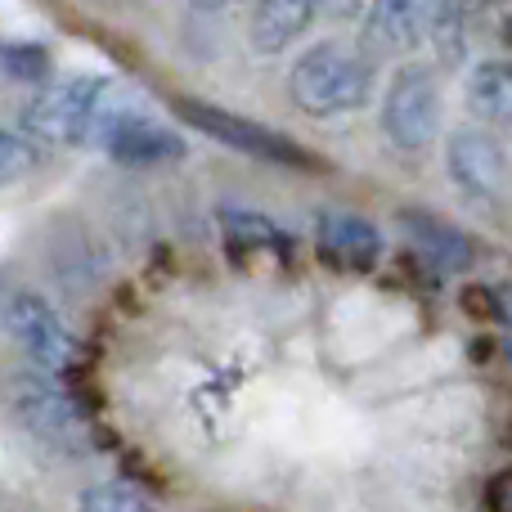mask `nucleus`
Listing matches in <instances>:
<instances>
[{
	"mask_svg": "<svg viewBox=\"0 0 512 512\" xmlns=\"http://www.w3.org/2000/svg\"><path fill=\"white\" fill-rule=\"evenodd\" d=\"M288 95L301 113L310 117H337L355 113L373 95V68L360 50L346 41H315L292 59L288 68Z\"/></svg>",
	"mask_w": 512,
	"mask_h": 512,
	"instance_id": "f257e3e1",
	"label": "nucleus"
},
{
	"mask_svg": "<svg viewBox=\"0 0 512 512\" xmlns=\"http://www.w3.org/2000/svg\"><path fill=\"white\" fill-rule=\"evenodd\" d=\"M5 405L14 423L32 436L41 450L59 454V459H86L95 450L90 423L81 418L77 400L41 369H18L5 378Z\"/></svg>",
	"mask_w": 512,
	"mask_h": 512,
	"instance_id": "f03ea898",
	"label": "nucleus"
},
{
	"mask_svg": "<svg viewBox=\"0 0 512 512\" xmlns=\"http://www.w3.org/2000/svg\"><path fill=\"white\" fill-rule=\"evenodd\" d=\"M117 104L122 95L113 90V81L77 72L32 95V104L23 108V131L50 144H95Z\"/></svg>",
	"mask_w": 512,
	"mask_h": 512,
	"instance_id": "7ed1b4c3",
	"label": "nucleus"
},
{
	"mask_svg": "<svg viewBox=\"0 0 512 512\" xmlns=\"http://www.w3.org/2000/svg\"><path fill=\"white\" fill-rule=\"evenodd\" d=\"M382 135L396 149L418 153L441 135V81L427 63H400L382 90Z\"/></svg>",
	"mask_w": 512,
	"mask_h": 512,
	"instance_id": "20e7f679",
	"label": "nucleus"
},
{
	"mask_svg": "<svg viewBox=\"0 0 512 512\" xmlns=\"http://www.w3.org/2000/svg\"><path fill=\"white\" fill-rule=\"evenodd\" d=\"M176 117L194 131H203L207 140L225 144V149H239L256 162H270V167H292V171H306L315 167V153L306 144L288 140L283 131H270V126L252 122L243 113H225L216 104H198V99H176Z\"/></svg>",
	"mask_w": 512,
	"mask_h": 512,
	"instance_id": "39448f33",
	"label": "nucleus"
},
{
	"mask_svg": "<svg viewBox=\"0 0 512 512\" xmlns=\"http://www.w3.org/2000/svg\"><path fill=\"white\" fill-rule=\"evenodd\" d=\"M0 319H5V333L18 351L27 355V364L41 373H63L72 360H77V337L72 328L59 319V310L41 297V292H9V301L0 306Z\"/></svg>",
	"mask_w": 512,
	"mask_h": 512,
	"instance_id": "423d86ee",
	"label": "nucleus"
},
{
	"mask_svg": "<svg viewBox=\"0 0 512 512\" xmlns=\"http://www.w3.org/2000/svg\"><path fill=\"white\" fill-rule=\"evenodd\" d=\"M95 144L113 162H122V167H167V162L185 158V135L153 122V117L144 113V108H135L126 95H122V104L113 108V117L104 122Z\"/></svg>",
	"mask_w": 512,
	"mask_h": 512,
	"instance_id": "0eeeda50",
	"label": "nucleus"
},
{
	"mask_svg": "<svg viewBox=\"0 0 512 512\" xmlns=\"http://www.w3.org/2000/svg\"><path fill=\"white\" fill-rule=\"evenodd\" d=\"M445 176L472 203H495L499 189H504L508 162L504 149H499L495 135L477 131V126H463L445 140Z\"/></svg>",
	"mask_w": 512,
	"mask_h": 512,
	"instance_id": "6e6552de",
	"label": "nucleus"
},
{
	"mask_svg": "<svg viewBox=\"0 0 512 512\" xmlns=\"http://www.w3.org/2000/svg\"><path fill=\"white\" fill-rule=\"evenodd\" d=\"M315 243L324 261L342 265V270H369L382 261V234L355 212H319L315 221Z\"/></svg>",
	"mask_w": 512,
	"mask_h": 512,
	"instance_id": "1a4fd4ad",
	"label": "nucleus"
},
{
	"mask_svg": "<svg viewBox=\"0 0 512 512\" xmlns=\"http://www.w3.org/2000/svg\"><path fill=\"white\" fill-rule=\"evenodd\" d=\"M396 221H400V230H405L409 248L423 256L436 274H463L472 265V243L459 225L441 221V216H432V212H400Z\"/></svg>",
	"mask_w": 512,
	"mask_h": 512,
	"instance_id": "9d476101",
	"label": "nucleus"
},
{
	"mask_svg": "<svg viewBox=\"0 0 512 512\" xmlns=\"http://www.w3.org/2000/svg\"><path fill=\"white\" fill-rule=\"evenodd\" d=\"M319 0H252L248 41L256 54H283L310 27Z\"/></svg>",
	"mask_w": 512,
	"mask_h": 512,
	"instance_id": "9b49d317",
	"label": "nucleus"
},
{
	"mask_svg": "<svg viewBox=\"0 0 512 512\" xmlns=\"http://www.w3.org/2000/svg\"><path fill=\"white\" fill-rule=\"evenodd\" d=\"M468 113L481 117L486 126H504L512 131V63H499V59H486L468 72Z\"/></svg>",
	"mask_w": 512,
	"mask_h": 512,
	"instance_id": "f8f14e48",
	"label": "nucleus"
},
{
	"mask_svg": "<svg viewBox=\"0 0 512 512\" xmlns=\"http://www.w3.org/2000/svg\"><path fill=\"white\" fill-rule=\"evenodd\" d=\"M468 14L472 0H423V32L418 41H427L441 63H463L468 54Z\"/></svg>",
	"mask_w": 512,
	"mask_h": 512,
	"instance_id": "ddd939ff",
	"label": "nucleus"
},
{
	"mask_svg": "<svg viewBox=\"0 0 512 512\" xmlns=\"http://www.w3.org/2000/svg\"><path fill=\"white\" fill-rule=\"evenodd\" d=\"M221 234L230 252H292V234L274 225L261 212H243V207H221Z\"/></svg>",
	"mask_w": 512,
	"mask_h": 512,
	"instance_id": "4468645a",
	"label": "nucleus"
},
{
	"mask_svg": "<svg viewBox=\"0 0 512 512\" xmlns=\"http://www.w3.org/2000/svg\"><path fill=\"white\" fill-rule=\"evenodd\" d=\"M423 32V0H369V36L387 50L418 45Z\"/></svg>",
	"mask_w": 512,
	"mask_h": 512,
	"instance_id": "2eb2a0df",
	"label": "nucleus"
},
{
	"mask_svg": "<svg viewBox=\"0 0 512 512\" xmlns=\"http://www.w3.org/2000/svg\"><path fill=\"white\" fill-rule=\"evenodd\" d=\"M72 512H153V504L131 481H99V486L81 490Z\"/></svg>",
	"mask_w": 512,
	"mask_h": 512,
	"instance_id": "dca6fc26",
	"label": "nucleus"
},
{
	"mask_svg": "<svg viewBox=\"0 0 512 512\" xmlns=\"http://www.w3.org/2000/svg\"><path fill=\"white\" fill-rule=\"evenodd\" d=\"M36 167V149L27 135L9 131V126H0V185H14L18 176H27V171Z\"/></svg>",
	"mask_w": 512,
	"mask_h": 512,
	"instance_id": "f3484780",
	"label": "nucleus"
},
{
	"mask_svg": "<svg viewBox=\"0 0 512 512\" xmlns=\"http://www.w3.org/2000/svg\"><path fill=\"white\" fill-rule=\"evenodd\" d=\"M0 59H5L9 77H45L50 72V59H45L41 45H9Z\"/></svg>",
	"mask_w": 512,
	"mask_h": 512,
	"instance_id": "a211bd4d",
	"label": "nucleus"
},
{
	"mask_svg": "<svg viewBox=\"0 0 512 512\" xmlns=\"http://www.w3.org/2000/svg\"><path fill=\"white\" fill-rule=\"evenodd\" d=\"M504 333H508V355H512V292H504Z\"/></svg>",
	"mask_w": 512,
	"mask_h": 512,
	"instance_id": "6ab92c4d",
	"label": "nucleus"
},
{
	"mask_svg": "<svg viewBox=\"0 0 512 512\" xmlns=\"http://www.w3.org/2000/svg\"><path fill=\"white\" fill-rule=\"evenodd\" d=\"M198 9H225V5H234V0H194Z\"/></svg>",
	"mask_w": 512,
	"mask_h": 512,
	"instance_id": "aec40b11",
	"label": "nucleus"
}]
</instances>
